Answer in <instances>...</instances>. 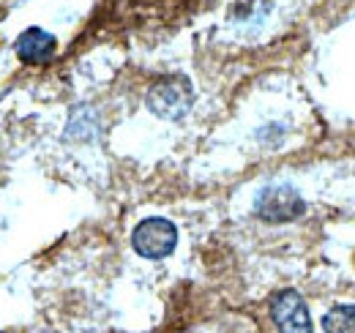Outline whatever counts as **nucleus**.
Segmentation results:
<instances>
[{
	"label": "nucleus",
	"instance_id": "1",
	"mask_svg": "<svg viewBox=\"0 0 355 333\" xmlns=\"http://www.w3.org/2000/svg\"><path fill=\"white\" fill-rule=\"evenodd\" d=\"M194 101V90L186 77H164L148 90V107L164 121H180Z\"/></svg>",
	"mask_w": 355,
	"mask_h": 333
},
{
	"label": "nucleus",
	"instance_id": "2",
	"mask_svg": "<svg viewBox=\"0 0 355 333\" xmlns=\"http://www.w3.org/2000/svg\"><path fill=\"white\" fill-rule=\"evenodd\" d=\"M178 244V230L170 219H162V216H153V219H145L134 227L132 232V246L139 257L145 259H162L167 254H173Z\"/></svg>",
	"mask_w": 355,
	"mask_h": 333
},
{
	"label": "nucleus",
	"instance_id": "3",
	"mask_svg": "<svg viewBox=\"0 0 355 333\" xmlns=\"http://www.w3.org/2000/svg\"><path fill=\"white\" fill-rule=\"evenodd\" d=\"M257 216L263 219V221H295L306 205H304V200H301V194L293 189V186H268L260 191V197H257Z\"/></svg>",
	"mask_w": 355,
	"mask_h": 333
},
{
	"label": "nucleus",
	"instance_id": "4",
	"mask_svg": "<svg viewBox=\"0 0 355 333\" xmlns=\"http://www.w3.org/2000/svg\"><path fill=\"white\" fill-rule=\"evenodd\" d=\"M270 317L279 333H311V317L295 290H282L270 300Z\"/></svg>",
	"mask_w": 355,
	"mask_h": 333
},
{
	"label": "nucleus",
	"instance_id": "5",
	"mask_svg": "<svg viewBox=\"0 0 355 333\" xmlns=\"http://www.w3.org/2000/svg\"><path fill=\"white\" fill-rule=\"evenodd\" d=\"M55 46H58L55 36H49L42 28H28L25 33H19V39L14 44L17 58L22 63H28V66H44V63H49L52 55H55Z\"/></svg>",
	"mask_w": 355,
	"mask_h": 333
},
{
	"label": "nucleus",
	"instance_id": "6",
	"mask_svg": "<svg viewBox=\"0 0 355 333\" xmlns=\"http://www.w3.org/2000/svg\"><path fill=\"white\" fill-rule=\"evenodd\" d=\"M325 333H355V306H334L322 317Z\"/></svg>",
	"mask_w": 355,
	"mask_h": 333
}]
</instances>
